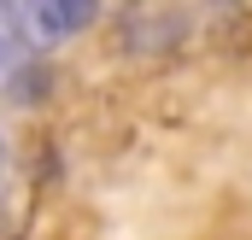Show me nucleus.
<instances>
[{
    "mask_svg": "<svg viewBox=\"0 0 252 240\" xmlns=\"http://www.w3.org/2000/svg\"><path fill=\"white\" fill-rule=\"evenodd\" d=\"M24 18L41 41H70L100 18V0H24Z\"/></svg>",
    "mask_w": 252,
    "mask_h": 240,
    "instance_id": "nucleus-1",
    "label": "nucleus"
},
{
    "mask_svg": "<svg viewBox=\"0 0 252 240\" xmlns=\"http://www.w3.org/2000/svg\"><path fill=\"white\" fill-rule=\"evenodd\" d=\"M0 164H6V141H0Z\"/></svg>",
    "mask_w": 252,
    "mask_h": 240,
    "instance_id": "nucleus-3",
    "label": "nucleus"
},
{
    "mask_svg": "<svg viewBox=\"0 0 252 240\" xmlns=\"http://www.w3.org/2000/svg\"><path fill=\"white\" fill-rule=\"evenodd\" d=\"M6 59H12V41H6V18H0V76L12 70V64H6Z\"/></svg>",
    "mask_w": 252,
    "mask_h": 240,
    "instance_id": "nucleus-2",
    "label": "nucleus"
}]
</instances>
